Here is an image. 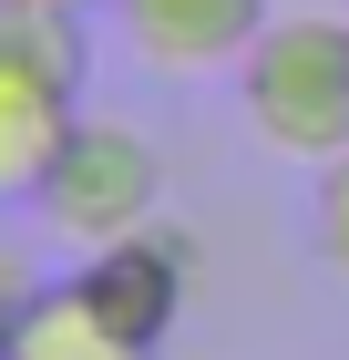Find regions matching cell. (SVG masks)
Segmentation results:
<instances>
[{"mask_svg": "<svg viewBox=\"0 0 349 360\" xmlns=\"http://www.w3.org/2000/svg\"><path fill=\"white\" fill-rule=\"evenodd\" d=\"M246 124L298 155V165H339L349 155V21L339 11H277L257 52L237 62Z\"/></svg>", "mask_w": 349, "mask_h": 360, "instance_id": "obj_1", "label": "cell"}, {"mask_svg": "<svg viewBox=\"0 0 349 360\" xmlns=\"http://www.w3.org/2000/svg\"><path fill=\"white\" fill-rule=\"evenodd\" d=\"M164 217V155L144 124H124V113H82L72 144H62L52 186H41V226H52L62 248H124V237H144V226Z\"/></svg>", "mask_w": 349, "mask_h": 360, "instance_id": "obj_2", "label": "cell"}, {"mask_svg": "<svg viewBox=\"0 0 349 360\" xmlns=\"http://www.w3.org/2000/svg\"><path fill=\"white\" fill-rule=\"evenodd\" d=\"M72 278L93 288V309H103L124 340H144V350H154V340L185 319V288H195V237H185L175 217H154L144 237H124V248H93Z\"/></svg>", "mask_w": 349, "mask_h": 360, "instance_id": "obj_3", "label": "cell"}, {"mask_svg": "<svg viewBox=\"0 0 349 360\" xmlns=\"http://www.w3.org/2000/svg\"><path fill=\"white\" fill-rule=\"evenodd\" d=\"M268 21H277V0H113L124 52L154 72H237Z\"/></svg>", "mask_w": 349, "mask_h": 360, "instance_id": "obj_4", "label": "cell"}, {"mask_svg": "<svg viewBox=\"0 0 349 360\" xmlns=\"http://www.w3.org/2000/svg\"><path fill=\"white\" fill-rule=\"evenodd\" d=\"M72 124H82V93L72 83L0 62V206H41V186H52Z\"/></svg>", "mask_w": 349, "mask_h": 360, "instance_id": "obj_5", "label": "cell"}, {"mask_svg": "<svg viewBox=\"0 0 349 360\" xmlns=\"http://www.w3.org/2000/svg\"><path fill=\"white\" fill-rule=\"evenodd\" d=\"M11 360H154V350L113 330L103 309H93L82 278H52V288L11 319Z\"/></svg>", "mask_w": 349, "mask_h": 360, "instance_id": "obj_6", "label": "cell"}, {"mask_svg": "<svg viewBox=\"0 0 349 360\" xmlns=\"http://www.w3.org/2000/svg\"><path fill=\"white\" fill-rule=\"evenodd\" d=\"M0 62L52 72V83L82 93V72H93V31H82V11H62V0H0Z\"/></svg>", "mask_w": 349, "mask_h": 360, "instance_id": "obj_7", "label": "cell"}, {"mask_svg": "<svg viewBox=\"0 0 349 360\" xmlns=\"http://www.w3.org/2000/svg\"><path fill=\"white\" fill-rule=\"evenodd\" d=\"M308 237H319V257L349 278V155H339V165H319V195H308Z\"/></svg>", "mask_w": 349, "mask_h": 360, "instance_id": "obj_8", "label": "cell"}, {"mask_svg": "<svg viewBox=\"0 0 349 360\" xmlns=\"http://www.w3.org/2000/svg\"><path fill=\"white\" fill-rule=\"evenodd\" d=\"M41 288H52V278L31 268V257H21V248H11V237H0V309H11V319H21V309H31V299H41Z\"/></svg>", "mask_w": 349, "mask_h": 360, "instance_id": "obj_9", "label": "cell"}, {"mask_svg": "<svg viewBox=\"0 0 349 360\" xmlns=\"http://www.w3.org/2000/svg\"><path fill=\"white\" fill-rule=\"evenodd\" d=\"M62 11H82V21H93V11H113V0H62Z\"/></svg>", "mask_w": 349, "mask_h": 360, "instance_id": "obj_10", "label": "cell"}, {"mask_svg": "<svg viewBox=\"0 0 349 360\" xmlns=\"http://www.w3.org/2000/svg\"><path fill=\"white\" fill-rule=\"evenodd\" d=\"M0 360H11V309H0Z\"/></svg>", "mask_w": 349, "mask_h": 360, "instance_id": "obj_11", "label": "cell"}]
</instances>
